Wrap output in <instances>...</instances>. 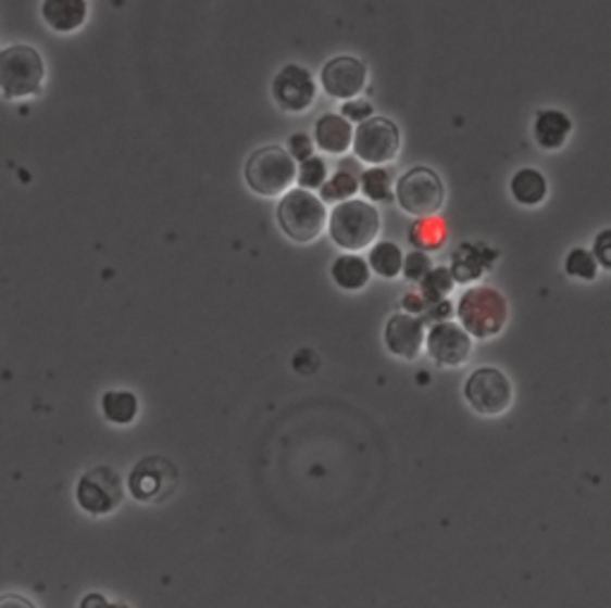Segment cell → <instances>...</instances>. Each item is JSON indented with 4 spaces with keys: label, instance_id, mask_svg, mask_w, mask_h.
<instances>
[{
    "label": "cell",
    "instance_id": "13",
    "mask_svg": "<svg viewBox=\"0 0 611 608\" xmlns=\"http://www.w3.org/2000/svg\"><path fill=\"white\" fill-rule=\"evenodd\" d=\"M321 84L327 96H333L341 103L359 99V93L369 84V67H365L363 60L353 55H335L323 65Z\"/></svg>",
    "mask_w": 611,
    "mask_h": 608
},
{
    "label": "cell",
    "instance_id": "17",
    "mask_svg": "<svg viewBox=\"0 0 611 608\" xmlns=\"http://www.w3.org/2000/svg\"><path fill=\"white\" fill-rule=\"evenodd\" d=\"M41 17L55 34H72L89 17L87 0H43Z\"/></svg>",
    "mask_w": 611,
    "mask_h": 608
},
{
    "label": "cell",
    "instance_id": "32",
    "mask_svg": "<svg viewBox=\"0 0 611 608\" xmlns=\"http://www.w3.org/2000/svg\"><path fill=\"white\" fill-rule=\"evenodd\" d=\"M609 243H611V232H609V229H604V232L597 235V239H595V249H593L595 261H597V265L602 267V270H611Z\"/></svg>",
    "mask_w": 611,
    "mask_h": 608
},
{
    "label": "cell",
    "instance_id": "11",
    "mask_svg": "<svg viewBox=\"0 0 611 608\" xmlns=\"http://www.w3.org/2000/svg\"><path fill=\"white\" fill-rule=\"evenodd\" d=\"M271 93L279 111L299 115L313 107L317 99V84L309 69L291 63L277 72L271 84Z\"/></svg>",
    "mask_w": 611,
    "mask_h": 608
},
{
    "label": "cell",
    "instance_id": "8",
    "mask_svg": "<svg viewBox=\"0 0 611 608\" xmlns=\"http://www.w3.org/2000/svg\"><path fill=\"white\" fill-rule=\"evenodd\" d=\"M75 494L84 514L103 518L120 508L122 498H125V484H122V478L115 468L99 466L84 472L77 482Z\"/></svg>",
    "mask_w": 611,
    "mask_h": 608
},
{
    "label": "cell",
    "instance_id": "33",
    "mask_svg": "<svg viewBox=\"0 0 611 608\" xmlns=\"http://www.w3.org/2000/svg\"><path fill=\"white\" fill-rule=\"evenodd\" d=\"M0 608H36L27 597L22 594H3L0 597Z\"/></svg>",
    "mask_w": 611,
    "mask_h": 608
},
{
    "label": "cell",
    "instance_id": "28",
    "mask_svg": "<svg viewBox=\"0 0 611 608\" xmlns=\"http://www.w3.org/2000/svg\"><path fill=\"white\" fill-rule=\"evenodd\" d=\"M325 179H327V165H325L323 157L311 155L297 165L299 189H306V191L321 189L325 185Z\"/></svg>",
    "mask_w": 611,
    "mask_h": 608
},
{
    "label": "cell",
    "instance_id": "6",
    "mask_svg": "<svg viewBox=\"0 0 611 608\" xmlns=\"http://www.w3.org/2000/svg\"><path fill=\"white\" fill-rule=\"evenodd\" d=\"M395 199L401 211L413 217H433L442 211L447 191L445 181L431 167H411L409 173L399 177L395 187Z\"/></svg>",
    "mask_w": 611,
    "mask_h": 608
},
{
    "label": "cell",
    "instance_id": "1",
    "mask_svg": "<svg viewBox=\"0 0 611 608\" xmlns=\"http://www.w3.org/2000/svg\"><path fill=\"white\" fill-rule=\"evenodd\" d=\"M327 235L335 246L347 253L371 249L381 235V213L369 201H341L333 213H327Z\"/></svg>",
    "mask_w": 611,
    "mask_h": 608
},
{
    "label": "cell",
    "instance_id": "16",
    "mask_svg": "<svg viewBox=\"0 0 611 608\" xmlns=\"http://www.w3.org/2000/svg\"><path fill=\"white\" fill-rule=\"evenodd\" d=\"M571 131H573V122L564 111H554V107H549V111H540L535 115L533 139L547 153L564 149Z\"/></svg>",
    "mask_w": 611,
    "mask_h": 608
},
{
    "label": "cell",
    "instance_id": "23",
    "mask_svg": "<svg viewBox=\"0 0 611 608\" xmlns=\"http://www.w3.org/2000/svg\"><path fill=\"white\" fill-rule=\"evenodd\" d=\"M359 191L373 203L395 201V181L392 173L385 167H371L359 177Z\"/></svg>",
    "mask_w": 611,
    "mask_h": 608
},
{
    "label": "cell",
    "instance_id": "21",
    "mask_svg": "<svg viewBox=\"0 0 611 608\" xmlns=\"http://www.w3.org/2000/svg\"><path fill=\"white\" fill-rule=\"evenodd\" d=\"M369 267L371 273L383 279H397L401 275V263H404V253L395 241H377L369 253Z\"/></svg>",
    "mask_w": 611,
    "mask_h": 608
},
{
    "label": "cell",
    "instance_id": "34",
    "mask_svg": "<svg viewBox=\"0 0 611 608\" xmlns=\"http://www.w3.org/2000/svg\"><path fill=\"white\" fill-rule=\"evenodd\" d=\"M110 604L105 601V597L103 594H87V597L82 599V604H79V608H108Z\"/></svg>",
    "mask_w": 611,
    "mask_h": 608
},
{
    "label": "cell",
    "instance_id": "31",
    "mask_svg": "<svg viewBox=\"0 0 611 608\" xmlns=\"http://www.w3.org/2000/svg\"><path fill=\"white\" fill-rule=\"evenodd\" d=\"M287 153L295 157V161H306V157H311L313 155V141L309 134H291L289 137V143H287Z\"/></svg>",
    "mask_w": 611,
    "mask_h": 608
},
{
    "label": "cell",
    "instance_id": "12",
    "mask_svg": "<svg viewBox=\"0 0 611 608\" xmlns=\"http://www.w3.org/2000/svg\"><path fill=\"white\" fill-rule=\"evenodd\" d=\"M423 351L439 368H461L471 358L473 339L457 322H435L425 334Z\"/></svg>",
    "mask_w": 611,
    "mask_h": 608
},
{
    "label": "cell",
    "instance_id": "22",
    "mask_svg": "<svg viewBox=\"0 0 611 608\" xmlns=\"http://www.w3.org/2000/svg\"><path fill=\"white\" fill-rule=\"evenodd\" d=\"M101 410L108 422L132 425L139 416V398L132 392H105L101 398Z\"/></svg>",
    "mask_w": 611,
    "mask_h": 608
},
{
    "label": "cell",
    "instance_id": "25",
    "mask_svg": "<svg viewBox=\"0 0 611 608\" xmlns=\"http://www.w3.org/2000/svg\"><path fill=\"white\" fill-rule=\"evenodd\" d=\"M411 243L415 249H421V251H433L437 249L439 243H445L447 239V232H445V225L442 220H437V217H421V223H415L411 227Z\"/></svg>",
    "mask_w": 611,
    "mask_h": 608
},
{
    "label": "cell",
    "instance_id": "35",
    "mask_svg": "<svg viewBox=\"0 0 611 608\" xmlns=\"http://www.w3.org/2000/svg\"><path fill=\"white\" fill-rule=\"evenodd\" d=\"M108 608H127L125 604H113V606H108Z\"/></svg>",
    "mask_w": 611,
    "mask_h": 608
},
{
    "label": "cell",
    "instance_id": "3",
    "mask_svg": "<svg viewBox=\"0 0 611 608\" xmlns=\"http://www.w3.org/2000/svg\"><path fill=\"white\" fill-rule=\"evenodd\" d=\"M244 179L263 199L283 197L297 181V161L283 145H261L244 165Z\"/></svg>",
    "mask_w": 611,
    "mask_h": 608
},
{
    "label": "cell",
    "instance_id": "29",
    "mask_svg": "<svg viewBox=\"0 0 611 608\" xmlns=\"http://www.w3.org/2000/svg\"><path fill=\"white\" fill-rule=\"evenodd\" d=\"M431 270H433V258H431V253H425V251H413V253L404 255V263H401V275H404L413 284H419Z\"/></svg>",
    "mask_w": 611,
    "mask_h": 608
},
{
    "label": "cell",
    "instance_id": "10",
    "mask_svg": "<svg viewBox=\"0 0 611 608\" xmlns=\"http://www.w3.org/2000/svg\"><path fill=\"white\" fill-rule=\"evenodd\" d=\"M177 490V470L161 456L141 458L129 472V492L141 504H163Z\"/></svg>",
    "mask_w": 611,
    "mask_h": 608
},
{
    "label": "cell",
    "instance_id": "9",
    "mask_svg": "<svg viewBox=\"0 0 611 608\" xmlns=\"http://www.w3.org/2000/svg\"><path fill=\"white\" fill-rule=\"evenodd\" d=\"M401 145L399 127L389 117L373 115L353 129L351 149L359 161L369 165H387L392 163Z\"/></svg>",
    "mask_w": 611,
    "mask_h": 608
},
{
    "label": "cell",
    "instance_id": "20",
    "mask_svg": "<svg viewBox=\"0 0 611 608\" xmlns=\"http://www.w3.org/2000/svg\"><path fill=\"white\" fill-rule=\"evenodd\" d=\"M509 191H511V199L523 205V208H537V205L545 203L549 187L540 169L523 167L511 177Z\"/></svg>",
    "mask_w": 611,
    "mask_h": 608
},
{
    "label": "cell",
    "instance_id": "2",
    "mask_svg": "<svg viewBox=\"0 0 611 608\" xmlns=\"http://www.w3.org/2000/svg\"><path fill=\"white\" fill-rule=\"evenodd\" d=\"M457 315L471 339H492L504 332L509 303L502 291L492 287H469L457 303Z\"/></svg>",
    "mask_w": 611,
    "mask_h": 608
},
{
    "label": "cell",
    "instance_id": "24",
    "mask_svg": "<svg viewBox=\"0 0 611 608\" xmlns=\"http://www.w3.org/2000/svg\"><path fill=\"white\" fill-rule=\"evenodd\" d=\"M419 284H421L419 296L427 303V306H433V303H439V301H447V296L457 287L454 277H451V273H449V267H433V270L427 273Z\"/></svg>",
    "mask_w": 611,
    "mask_h": 608
},
{
    "label": "cell",
    "instance_id": "14",
    "mask_svg": "<svg viewBox=\"0 0 611 608\" xmlns=\"http://www.w3.org/2000/svg\"><path fill=\"white\" fill-rule=\"evenodd\" d=\"M385 346L401 360H419L425 349V325L419 315L395 313L385 325Z\"/></svg>",
    "mask_w": 611,
    "mask_h": 608
},
{
    "label": "cell",
    "instance_id": "27",
    "mask_svg": "<svg viewBox=\"0 0 611 608\" xmlns=\"http://www.w3.org/2000/svg\"><path fill=\"white\" fill-rule=\"evenodd\" d=\"M564 270L573 279H583V282H595L597 275H600V265H597L593 251H588V249H571L569 255H566V261H564Z\"/></svg>",
    "mask_w": 611,
    "mask_h": 608
},
{
    "label": "cell",
    "instance_id": "26",
    "mask_svg": "<svg viewBox=\"0 0 611 608\" xmlns=\"http://www.w3.org/2000/svg\"><path fill=\"white\" fill-rule=\"evenodd\" d=\"M359 193V177L351 173H337L333 177L325 179V185L321 187V199L323 203H341L349 201Z\"/></svg>",
    "mask_w": 611,
    "mask_h": 608
},
{
    "label": "cell",
    "instance_id": "30",
    "mask_svg": "<svg viewBox=\"0 0 611 608\" xmlns=\"http://www.w3.org/2000/svg\"><path fill=\"white\" fill-rule=\"evenodd\" d=\"M341 117L347 122H365L369 117H373V103L365 101V99H351L341 103Z\"/></svg>",
    "mask_w": 611,
    "mask_h": 608
},
{
    "label": "cell",
    "instance_id": "4",
    "mask_svg": "<svg viewBox=\"0 0 611 608\" xmlns=\"http://www.w3.org/2000/svg\"><path fill=\"white\" fill-rule=\"evenodd\" d=\"M46 65L41 53L32 46H10L0 51V93L5 101L36 96L43 87Z\"/></svg>",
    "mask_w": 611,
    "mask_h": 608
},
{
    "label": "cell",
    "instance_id": "7",
    "mask_svg": "<svg viewBox=\"0 0 611 608\" xmlns=\"http://www.w3.org/2000/svg\"><path fill=\"white\" fill-rule=\"evenodd\" d=\"M463 398L478 416L497 418L513 404V384L499 368H478L463 384Z\"/></svg>",
    "mask_w": 611,
    "mask_h": 608
},
{
    "label": "cell",
    "instance_id": "19",
    "mask_svg": "<svg viewBox=\"0 0 611 608\" xmlns=\"http://www.w3.org/2000/svg\"><path fill=\"white\" fill-rule=\"evenodd\" d=\"M371 267L357 253H341L329 267V277L341 291H363L371 282Z\"/></svg>",
    "mask_w": 611,
    "mask_h": 608
},
{
    "label": "cell",
    "instance_id": "18",
    "mask_svg": "<svg viewBox=\"0 0 611 608\" xmlns=\"http://www.w3.org/2000/svg\"><path fill=\"white\" fill-rule=\"evenodd\" d=\"M351 139H353L351 122H347L341 115L329 113L315 122L313 143L323 153H329V155L347 153L351 149Z\"/></svg>",
    "mask_w": 611,
    "mask_h": 608
},
{
    "label": "cell",
    "instance_id": "15",
    "mask_svg": "<svg viewBox=\"0 0 611 608\" xmlns=\"http://www.w3.org/2000/svg\"><path fill=\"white\" fill-rule=\"evenodd\" d=\"M497 255L499 253L490 246H485V243L463 241L461 246L451 253L449 273H451V277H454V282L473 284V282H478L485 273L492 270Z\"/></svg>",
    "mask_w": 611,
    "mask_h": 608
},
{
    "label": "cell",
    "instance_id": "5",
    "mask_svg": "<svg viewBox=\"0 0 611 608\" xmlns=\"http://www.w3.org/2000/svg\"><path fill=\"white\" fill-rule=\"evenodd\" d=\"M277 225L291 241L311 243L323 235L327 208L313 191L289 189L277 203Z\"/></svg>",
    "mask_w": 611,
    "mask_h": 608
}]
</instances>
